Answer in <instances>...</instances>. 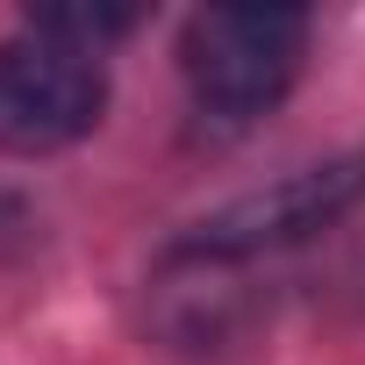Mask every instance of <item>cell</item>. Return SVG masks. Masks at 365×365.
<instances>
[{"instance_id": "obj_2", "label": "cell", "mask_w": 365, "mask_h": 365, "mask_svg": "<svg viewBox=\"0 0 365 365\" xmlns=\"http://www.w3.org/2000/svg\"><path fill=\"white\" fill-rule=\"evenodd\" d=\"M108 108V72L101 58L58 43V36H22L0 51V150L43 158L79 143Z\"/></svg>"}, {"instance_id": "obj_1", "label": "cell", "mask_w": 365, "mask_h": 365, "mask_svg": "<svg viewBox=\"0 0 365 365\" xmlns=\"http://www.w3.org/2000/svg\"><path fill=\"white\" fill-rule=\"evenodd\" d=\"M301 51H308V15L301 8H201L187 22L179 65H187V86H194L201 115L251 122L294 86Z\"/></svg>"}, {"instance_id": "obj_3", "label": "cell", "mask_w": 365, "mask_h": 365, "mask_svg": "<svg viewBox=\"0 0 365 365\" xmlns=\"http://www.w3.org/2000/svg\"><path fill=\"white\" fill-rule=\"evenodd\" d=\"M365 201V150L351 158H329V165H308L294 179H279V187L265 194H244L230 201L222 215H208L194 237H187V258H258V251H279V244H301L315 230H329L344 208Z\"/></svg>"}]
</instances>
